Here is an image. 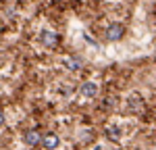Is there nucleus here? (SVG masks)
<instances>
[{
	"label": "nucleus",
	"mask_w": 156,
	"mask_h": 150,
	"mask_svg": "<svg viewBox=\"0 0 156 150\" xmlns=\"http://www.w3.org/2000/svg\"><path fill=\"white\" fill-rule=\"evenodd\" d=\"M127 104H129V109H131L133 112H144V109H146L144 98H142V96H137V94H131L129 100H127Z\"/></svg>",
	"instance_id": "nucleus-4"
},
{
	"label": "nucleus",
	"mask_w": 156,
	"mask_h": 150,
	"mask_svg": "<svg viewBox=\"0 0 156 150\" xmlns=\"http://www.w3.org/2000/svg\"><path fill=\"white\" fill-rule=\"evenodd\" d=\"M62 65L69 69V71H81L83 69V61L79 56H65L62 59Z\"/></svg>",
	"instance_id": "nucleus-5"
},
{
	"label": "nucleus",
	"mask_w": 156,
	"mask_h": 150,
	"mask_svg": "<svg viewBox=\"0 0 156 150\" xmlns=\"http://www.w3.org/2000/svg\"><path fill=\"white\" fill-rule=\"evenodd\" d=\"M125 36V27L121 23H110L106 29V40L108 42H119L121 38Z\"/></svg>",
	"instance_id": "nucleus-1"
},
{
	"label": "nucleus",
	"mask_w": 156,
	"mask_h": 150,
	"mask_svg": "<svg viewBox=\"0 0 156 150\" xmlns=\"http://www.w3.org/2000/svg\"><path fill=\"white\" fill-rule=\"evenodd\" d=\"M40 140H42V134L37 129H29V131H25V136H23V142L27 146H40Z\"/></svg>",
	"instance_id": "nucleus-6"
},
{
	"label": "nucleus",
	"mask_w": 156,
	"mask_h": 150,
	"mask_svg": "<svg viewBox=\"0 0 156 150\" xmlns=\"http://www.w3.org/2000/svg\"><path fill=\"white\" fill-rule=\"evenodd\" d=\"M40 144L44 146V148H48V150H54V148H58L60 146V138L56 136V134H44L42 136V140H40Z\"/></svg>",
	"instance_id": "nucleus-2"
},
{
	"label": "nucleus",
	"mask_w": 156,
	"mask_h": 150,
	"mask_svg": "<svg viewBox=\"0 0 156 150\" xmlns=\"http://www.w3.org/2000/svg\"><path fill=\"white\" fill-rule=\"evenodd\" d=\"M85 40H87V44H90V46H98V42L90 36V34H85Z\"/></svg>",
	"instance_id": "nucleus-9"
},
{
	"label": "nucleus",
	"mask_w": 156,
	"mask_h": 150,
	"mask_svg": "<svg viewBox=\"0 0 156 150\" xmlns=\"http://www.w3.org/2000/svg\"><path fill=\"white\" fill-rule=\"evenodd\" d=\"M79 94H81L83 98H94L98 94V86L94 81H83V84L79 86Z\"/></svg>",
	"instance_id": "nucleus-3"
},
{
	"label": "nucleus",
	"mask_w": 156,
	"mask_h": 150,
	"mask_svg": "<svg viewBox=\"0 0 156 150\" xmlns=\"http://www.w3.org/2000/svg\"><path fill=\"white\" fill-rule=\"evenodd\" d=\"M4 123H6V115H4V111L0 109V127H2Z\"/></svg>",
	"instance_id": "nucleus-10"
},
{
	"label": "nucleus",
	"mask_w": 156,
	"mask_h": 150,
	"mask_svg": "<svg viewBox=\"0 0 156 150\" xmlns=\"http://www.w3.org/2000/svg\"><path fill=\"white\" fill-rule=\"evenodd\" d=\"M40 40H42V44H44V46H48V48H54V46H56V42H58V36H56L54 31H48V29H44V31H42V36H40Z\"/></svg>",
	"instance_id": "nucleus-7"
},
{
	"label": "nucleus",
	"mask_w": 156,
	"mask_h": 150,
	"mask_svg": "<svg viewBox=\"0 0 156 150\" xmlns=\"http://www.w3.org/2000/svg\"><path fill=\"white\" fill-rule=\"evenodd\" d=\"M106 136L110 138V142H119L121 140V127L119 125H110L106 129Z\"/></svg>",
	"instance_id": "nucleus-8"
}]
</instances>
